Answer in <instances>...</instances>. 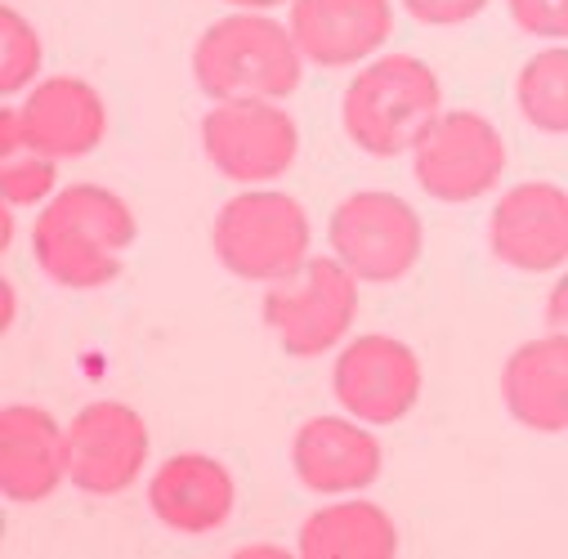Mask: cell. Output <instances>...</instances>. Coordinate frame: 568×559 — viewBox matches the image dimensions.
Masks as SVG:
<instances>
[{"label":"cell","instance_id":"1","mask_svg":"<svg viewBox=\"0 0 568 559\" xmlns=\"http://www.w3.org/2000/svg\"><path fill=\"white\" fill-rule=\"evenodd\" d=\"M134 237L139 220L125 197L103 184H68L41 206L32 224V255L50 283L94 292L121 273Z\"/></svg>","mask_w":568,"mask_h":559},{"label":"cell","instance_id":"2","mask_svg":"<svg viewBox=\"0 0 568 559\" xmlns=\"http://www.w3.org/2000/svg\"><path fill=\"white\" fill-rule=\"evenodd\" d=\"M305 54L277 19L260 10H237L229 19H215L197 45H193V77L202 94L215 103L229 99H273L282 103L301 90Z\"/></svg>","mask_w":568,"mask_h":559},{"label":"cell","instance_id":"3","mask_svg":"<svg viewBox=\"0 0 568 559\" xmlns=\"http://www.w3.org/2000/svg\"><path fill=\"white\" fill-rule=\"evenodd\" d=\"M444 116V85L416 54L372 59L341 99V125L372 157L412 153Z\"/></svg>","mask_w":568,"mask_h":559},{"label":"cell","instance_id":"4","mask_svg":"<svg viewBox=\"0 0 568 559\" xmlns=\"http://www.w3.org/2000/svg\"><path fill=\"white\" fill-rule=\"evenodd\" d=\"M310 215L292 193L251 189L220 206L211 246L215 260L242 283H282L310 260Z\"/></svg>","mask_w":568,"mask_h":559},{"label":"cell","instance_id":"5","mask_svg":"<svg viewBox=\"0 0 568 559\" xmlns=\"http://www.w3.org/2000/svg\"><path fill=\"white\" fill-rule=\"evenodd\" d=\"M358 318V277L336 255L305 260L301 273L268 283L264 327L277 336L282 354L318 358L336 349Z\"/></svg>","mask_w":568,"mask_h":559},{"label":"cell","instance_id":"6","mask_svg":"<svg viewBox=\"0 0 568 559\" xmlns=\"http://www.w3.org/2000/svg\"><path fill=\"white\" fill-rule=\"evenodd\" d=\"M332 255L358 277V283H398L420 264L425 224L398 193L363 189L336 202L327 220Z\"/></svg>","mask_w":568,"mask_h":559},{"label":"cell","instance_id":"7","mask_svg":"<svg viewBox=\"0 0 568 559\" xmlns=\"http://www.w3.org/2000/svg\"><path fill=\"white\" fill-rule=\"evenodd\" d=\"M501 171H506V139L488 116L470 108L444 112L430 125V134L412 149V180L420 184L425 197L444 206L488 197L501 184Z\"/></svg>","mask_w":568,"mask_h":559},{"label":"cell","instance_id":"8","mask_svg":"<svg viewBox=\"0 0 568 559\" xmlns=\"http://www.w3.org/2000/svg\"><path fill=\"white\" fill-rule=\"evenodd\" d=\"M202 153L233 184H268L296 166L301 130L273 99H229L202 116Z\"/></svg>","mask_w":568,"mask_h":559},{"label":"cell","instance_id":"9","mask_svg":"<svg viewBox=\"0 0 568 559\" xmlns=\"http://www.w3.org/2000/svg\"><path fill=\"white\" fill-rule=\"evenodd\" d=\"M420 358L398 336H354L332 367L336 403L363 426H398L420 398Z\"/></svg>","mask_w":568,"mask_h":559},{"label":"cell","instance_id":"10","mask_svg":"<svg viewBox=\"0 0 568 559\" xmlns=\"http://www.w3.org/2000/svg\"><path fill=\"white\" fill-rule=\"evenodd\" d=\"M149 466V426L130 403L99 398L68 421V484L90 497L125 492Z\"/></svg>","mask_w":568,"mask_h":559},{"label":"cell","instance_id":"11","mask_svg":"<svg viewBox=\"0 0 568 559\" xmlns=\"http://www.w3.org/2000/svg\"><path fill=\"white\" fill-rule=\"evenodd\" d=\"M488 246L515 273H555L568 264V189L550 180L515 184L488 215Z\"/></svg>","mask_w":568,"mask_h":559},{"label":"cell","instance_id":"12","mask_svg":"<svg viewBox=\"0 0 568 559\" xmlns=\"http://www.w3.org/2000/svg\"><path fill=\"white\" fill-rule=\"evenodd\" d=\"M296 479L323 497H349L381 479L385 453L358 416H310L292 439Z\"/></svg>","mask_w":568,"mask_h":559},{"label":"cell","instance_id":"13","mask_svg":"<svg viewBox=\"0 0 568 559\" xmlns=\"http://www.w3.org/2000/svg\"><path fill=\"white\" fill-rule=\"evenodd\" d=\"M287 28L310 63L349 68L385 50L394 37V6L389 0H292Z\"/></svg>","mask_w":568,"mask_h":559},{"label":"cell","instance_id":"14","mask_svg":"<svg viewBox=\"0 0 568 559\" xmlns=\"http://www.w3.org/2000/svg\"><path fill=\"white\" fill-rule=\"evenodd\" d=\"M149 506L153 515L184 537L220 532L237 510V479L224 461L206 453H175L166 457L149 479Z\"/></svg>","mask_w":568,"mask_h":559},{"label":"cell","instance_id":"15","mask_svg":"<svg viewBox=\"0 0 568 559\" xmlns=\"http://www.w3.org/2000/svg\"><path fill=\"white\" fill-rule=\"evenodd\" d=\"M68 479V430L37 403L0 411V488L10 501H45Z\"/></svg>","mask_w":568,"mask_h":559},{"label":"cell","instance_id":"16","mask_svg":"<svg viewBox=\"0 0 568 559\" xmlns=\"http://www.w3.org/2000/svg\"><path fill=\"white\" fill-rule=\"evenodd\" d=\"M23 130L28 149L54 162L85 157L103 144L108 134V108L99 90L81 77H45L32 85L23 103Z\"/></svg>","mask_w":568,"mask_h":559},{"label":"cell","instance_id":"17","mask_svg":"<svg viewBox=\"0 0 568 559\" xmlns=\"http://www.w3.org/2000/svg\"><path fill=\"white\" fill-rule=\"evenodd\" d=\"M501 398L519 426L537 435L568 430V336L546 332L519 345L501 367Z\"/></svg>","mask_w":568,"mask_h":559},{"label":"cell","instance_id":"18","mask_svg":"<svg viewBox=\"0 0 568 559\" xmlns=\"http://www.w3.org/2000/svg\"><path fill=\"white\" fill-rule=\"evenodd\" d=\"M296 550L305 559H389L398 550V528L385 506L349 497L314 510L301 524Z\"/></svg>","mask_w":568,"mask_h":559},{"label":"cell","instance_id":"19","mask_svg":"<svg viewBox=\"0 0 568 559\" xmlns=\"http://www.w3.org/2000/svg\"><path fill=\"white\" fill-rule=\"evenodd\" d=\"M515 103L532 130L568 134V45H550L519 68Z\"/></svg>","mask_w":568,"mask_h":559},{"label":"cell","instance_id":"20","mask_svg":"<svg viewBox=\"0 0 568 559\" xmlns=\"http://www.w3.org/2000/svg\"><path fill=\"white\" fill-rule=\"evenodd\" d=\"M41 63H45V50H41L37 28L19 10L6 6L0 10V94L6 99L23 94L41 77Z\"/></svg>","mask_w":568,"mask_h":559},{"label":"cell","instance_id":"21","mask_svg":"<svg viewBox=\"0 0 568 559\" xmlns=\"http://www.w3.org/2000/svg\"><path fill=\"white\" fill-rule=\"evenodd\" d=\"M0 193H6L10 206L50 202L59 193V166H54V157H41L32 149H23L19 157H6V166H0Z\"/></svg>","mask_w":568,"mask_h":559},{"label":"cell","instance_id":"22","mask_svg":"<svg viewBox=\"0 0 568 559\" xmlns=\"http://www.w3.org/2000/svg\"><path fill=\"white\" fill-rule=\"evenodd\" d=\"M506 6H510V19L519 23V32L546 37V41L568 37V0H506Z\"/></svg>","mask_w":568,"mask_h":559},{"label":"cell","instance_id":"23","mask_svg":"<svg viewBox=\"0 0 568 559\" xmlns=\"http://www.w3.org/2000/svg\"><path fill=\"white\" fill-rule=\"evenodd\" d=\"M403 10L425 28H457L488 10V0H403Z\"/></svg>","mask_w":568,"mask_h":559},{"label":"cell","instance_id":"24","mask_svg":"<svg viewBox=\"0 0 568 559\" xmlns=\"http://www.w3.org/2000/svg\"><path fill=\"white\" fill-rule=\"evenodd\" d=\"M28 149V130H23V108L0 112V157H19Z\"/></svg>","mask_w":568,"mask_h":559},{"label":"cell","instance_id":"25","mask_svg":"<svg viewBox=\"0 0 568 559\" xmlns=\"http://www.w3.org/2000/svg\"><path fill=\"white\" fill-rule=\"evenodd\" d=\"M546 327L568 336V273L550 287V301H546Z\"/></svg>","mask_w":568,"mask_h":559},{"label":"cell","instance_id":"26","mask_svg":"<svg viewBox=\"0 0 568 559\" xmlns=\"http://www.w3.org/2000/svg\"><path fill=\"white\" fill-rule=\"evenodd\" d=\"M0 323H14V287L10 283H0Z\"/></svg>","mask_w":568,"mask_h":559},{"label":"cell","instance_id":"27","mask_svg":"<svg viewBox=\"0 0 568 559\" xmlns=\"http://www.w3.org/2000/svg\"><path fill=\"white\" fill-rule=\"evenodd\" d=\"M10 211H14L10 202L0 206V251H6V246H10V237H14V220H10Z\"/></svg>","mask_w":568,"mask_h":559},{"label":"cell","instance_id":"28","mask_svg":"<svg viewBox=\"0 0 568 559\" xmlns=\"http://www.w3.org/2000/svg\"><path fill=\"white\" fill-rule=\"evenodd\" d=\"M224 6H233V10H273V6H282V0H224Z\"/></svg>","mask_w":568,"mask_h":559}]
</instances>
